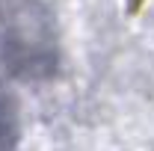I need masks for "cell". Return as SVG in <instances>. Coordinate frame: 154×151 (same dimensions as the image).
Masks as SVG:
<instances>
[{"label": "cell", "mask_w": 154, "mask_h": 151, "mask_svg": "<svg viewBox=\"0 0 154 151\" xmlns=\"http://www.w3.org/2000/svg\"><path fill=\"white\" fill-rule=\"evenodd\" d=\"M145 3H148V0H128V15H131V18H136V15L145 9Z\"/></svg>", "instance_id": "cell-1"}]
</instances>
